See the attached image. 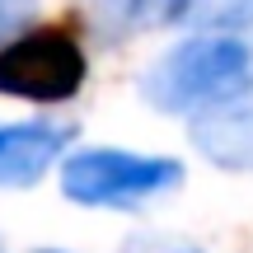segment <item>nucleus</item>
I'll return each mask as SVG.
<instances>
[{
  "label": "nucleus",
  "instance_id": "f257e3e1",
  "mask_svg": "<svg viewBox=\"0 0 253 253\" xmlns=\"http://www.w3.org/2000/svg\"><path fill=\"white\" fill-rule=\"evenodd\" d=\"M253 52L239 38H192L145 71L141 94L160 113H207L216 103L249 99Z\"/></svg>",
  "mask_w": 253,
  "mask_h": 253
},
{
  "label": "nucleus",
  "instance_id": "f03ea898",
  "mask_svg": "<svg viewBox=\"0 0 253 253\" xmlns=\"http://www.w3.org/2000/svg\"><path fill=\"white\" fill-rule=\"evenodd\" d=\"M183 183V164L164 155H131V150H75L61 164V192L80 207H141L160 192Z\"/></svg>",
  "mask_w": 253,
  "mask_h": 253
},
{
  "label": "nucleus",
  "instance_id": "7ed1b4c3",
  "mask_svg": "<svg viewBox=\"0 0 253 253\" xmlns=\"http://www.w3.org/2000/svg\"><path fill=\"white\" fill-rule=\"evenodd\" d=\"M89 61L75 33L66 28H28L0 47V94L28 103H66L80 94Z\"/></svg>",
  "mask_w": 253,
  "mask_h": 253
},
{
  "label": "nucleus",
  "instance_id": "20e7f679",
  "mask_svg": "<svg viewBox=\"0 0 253 253\" xmlns=\"http://www.w3.org/2000/svg\"><path fill=\"white\" fill-rule=\"evenodd\" d=\"M75 126L66 122H14L0 126V188H33L66 155Z\"/></svg>",
  "mask_w": 253,
  "mask_h": 253
},
{
  "label": "nucleus",
  "instance_id": "39448f33",
  "mask_svg": "<svg viewBox=\"0 0 253 253\" xmlns=\"http://www.w3.org/2000/svg\"><path fill=\"white\" fill-rule=\"evenodd\" d=\"M192 141L202 145L207 160L225 164V169H253V108H249V99L192 113Z\"/></svg>",
  "mask_w": 253,
  "mask_h": 253
},
{
  "label": "nucleus",
  "instance_id": "423d86ee",
  "mask_svg": "<svg viewBox=\"0 0 253 253\" xmlns=\"http://www.w3.org/2000/svg\"><path fill=\"white\" fill-rule=\"evenodd\" d=\"M99 14L113 33H141V28H164L192 14V0H99Z\"/></svg>",
  "mask_w": 253,
  "mask_h": 253
},
{
  "label": "nucleus",
  "instance_id": "0eeeda50",
  "mask_svg": "<svg viewBox=\"0 0 253 253\" xmlns=\"http://www.w3.org/2000/svg\"><path fill=\"white\" fill-rule=\"evenodd\" d=\"M28 14H33V0H0V42L14 38Z\"/></svg>",
  "mask_w": 253,
  "mask_h": 253
},
{
  "label": "nucleus",
  "instance_id": "6e6552de",
  "mask_svg": "<svg viewBox=\"0 0 253 253\" xmlns=\"http://www.w3.org/2000/svg\"><path fill=\"white\" fill-rule=\"evenodd\" d=\"M122 253H202L192 244H178V239H131Z\"/></svg>",
  "mask_w": 253,
  "mask_h": 253
},
{
  "label": "nucleus",
  "instance_id": "1a4fd4ad",
  "mask_svg": "<svg viewBox=\"0 0 253 253\" xmlns=\"http://www.w3.org/2000/svg\"><path fill=\"white\" fill-rule=\"evenodd\" d=\"M42 253H56V249H42Z\"/></svg>",
  "mask_w": 253,
  "mask_h": 253
},
{
  "label": "nucleus",
  "instance_id": "9d476101",
  "mask_svg": "<svg viewBox=\"0 0 253 253\" xmlns=\"http://www.w3.org/2000/svg\"><path fill=\"white\" fill-rule=\"evenodd\" d=\"M0 253H5V249H0Z\"/></svg>",
  "mask_w": 253,
  "mask_h": 253
}]
</instances>
